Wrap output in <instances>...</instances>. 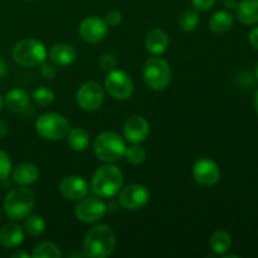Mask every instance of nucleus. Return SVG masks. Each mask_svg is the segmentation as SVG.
<instances>
[{"label":"nucleus","mask_w":258,"mask_h":258,"mask_svg":"<svg viewBox=\"0 0 258 258\" xmlns=\"http://www.w3.org/2000/svg\"><path fill=\"white\" fill-rule=\"evenodd\" d=\"M4 103L9 111L14 113H20L27 110V107L29 106V96L24 90L14 88L7 93Z\"/></svg>","instance_id":"aec40b11"},{"label":"nucleus","mask_w":258,"mask_h":258,"mask_svg":"<svg viewBox=\"0 0 258 258\" xmlns=\"http://www.w3.org/2000/svg\"><path fill=\"white\" fill-rule=\"evenodd\" d=\"M40 75L44 78H48V80H53L57 75V70L53 64H49V63H42V67H40Z\"/></svg>","instance_id":"72a5a7b5"},{"label":"nucleus","mask_w":258,"mask_h":258,"mask_svg":"<svg viewBox=\"0 0 258 258\" xmlns=\"http://www.w3.org/2000/svg\"><path fill=\"white\" fill-rule=\"evenodd\" d=\"M234 18L227 10H218L213 14V17L209 20V28L213 33L217 34H223L227 33L232 27H233Z\"/></svg>","instance_id":"4be33fe9"},{"label":"nucleus","mask_w":258,"mask_h":258,"mask_svg":"<svg viewBox=\"0 0 258 258\" xmlns=\"http://www.w3.org/2000/svg\"><path fill=\"white\" fill-rule=\"evenodd\" d=\"M107 213V206L98 198H83L76 207V218L82 223H96Z\"/></svg>","instance_id":"1a4fd4ad"},{"label":"nucleus","mask_w":258,"mask_h":258,"mask_svg":"<svg viewBox=\"0 0 258 258\" xmlns=\"http://www.w3.org/2000/svg\"><path fill=\"white\" fill-rule=\"evenodd\" d=\"M121 20H122V15H121V13L117 12V10H111V12H108L107 14H106L105 22L107 23V25H111V27L118 25L121 23Z\"/></svg>","instance_id":"2f4dec72"},{"label":"nucleus","mask_w":258,"mask_h":258,"mask_svg":"<svg viewBox=\"0 0 258 258\" xmlns=\"http://www.w3.org/2000/svg\"><path fill=\"white\" fill-rule=\"evenodd\" d=\"M67 141L68 145L72 150L75 151H85L88 148V144H90V135L86 130L83 128H72L70 130L67 135Z\"/></svg>","instance_id":"b1692460"},{"label":"nucleus","mask_w":258,"mask_h":258,"mask_svg":"<svg viewBox=\"0 0 258 258\" xmlns=\"http://www.w3.org/2000/svg\"><path fill=\"white\" fill-rule=\"evenodd\" d=\"M35 130L45 140L58 141L67 138L71 127L64 116L55 112H48L38 117L35 121Z\"/></svg>","instance_id":"423d86ee"},{"label":"nucleus","mask_w":258,"mask_h":258,"mask_svg":"<svg viewBox=\"0 0 258 258\" xmlns=\"http://www.w3.org/2000/svg\"><path fill=\"white\" fill-rule=\"evenodd\" d=\"M13 59L23 67H37L47 59V49L37 39L20 40L13 49Z\"/></svg>","instance_id":"39448f33"},{"label":"nucleus","mask_w":258,"mask_h":258,"mask_svg":"<svg viewBox=\"0 0 258 258\" xmlns=\"http://www.w3.org/2000/svg\"><path fill=\"white\" fill-rule=\"evenodd\" d=\"M217 0H191V4H193L194 9L201 10V12H207L211 8L214 7Z\"/></svg>","instance_id":"473e14b6"},{"label":"nucleus","mask_w":258,"mask_h":258,"mask_svg":"<svg viewBox=\"0 0 258 258\" xmlns=\"http://www.w3.org/2000/svg\"><path fill=\"white\" fill-rule=\"evenodd\" d=\"M179 28L184 32H191L199 24V14L197 10L188 9L179 18Z\"/></svg>","instance_id":"bb28decb"},{"label":"nucleus","mask_w":258,"mask_h":258,"mask_svg":"<svg viewBox=\"0 0 258 258\" xmlns=\"http://www.w3.org/2000/svg\"><path fill=\"white\" fill-rule=\"evenodd\" d=\"M237 5H238L237 0H224V7L228 9H236Z\"/></svg>","instance_id":"e433bc0d"},{"label":"nucleus","mask_w":258,"mask_h":258,"mask_svg":"<svg viewBox=\"0 0 258 258\" xmlns=\"http://www.w3.org/2000/svg\"><path fill=\"white\" fill-rule=\"evenodd\" d=\"M254 110H256V112L258 115V90L256 92V96H254Z\"/></svg>","instance_id":"ea45409f"},{"label":"nucleus","mask_w":258,"mask_h":258,"mask_svg":"<svg viewBox=\"0 0 258 258\" xmlns=\"http://www.w3.org/2000/svg\"><path fill=\"white\" fill-rule=\"evenodd\" d=\"M24 228L32 237H39L45 231V221L40 216H28L24 222Z\"/></svg>","instance_id":"a878e982"},{"label":"nucleus","mask_w":258,"mask_h":258,"mask_svg":"<svg viewBox=\"0 0 258 258\" xmlns=\"http://www.w3.org/2000/svg\"><path fill=\"white\" fill-rule=\"evenodd\" d=\"M116 247V234L107 224H97L88 229L83 241V254L90 258L110 256Z\"/></svg>","instance_id":"f257e3e1"},{"label":"nucleus","mask_w":258,"mask_h":258,"mask_svg":"<svg viewBox=\"0 0 258 258\" xmlns=\"http://www.w3.org/2000/svg\"><path fill=\"white\" fill-rule=\"evenodd\" d=\"M35 204V196L25 186L14 188L7 194L4 199V211L13 221L27 218Z\"/></svg>","instance_id":"7ed1b4c3"},{"label":"nucleus","mask_w":258,"mask_h":258,"mask_svg":"<svg viewBox=\"0 0 258 258\" xmlns=\"http://www.w3.org/2000/svg\"><path fill=\"white\" fill-rule=\"evenodd\" d=\"M239 256H237V254H223V258H238Z\"/></svg>","instance_id":"a19ab883"},{"label":"nucleus","mask_w":258,"mask_h":258,"mask_svg":"<svg viewBox=\"0 0 258 258\" xmlns=\"http://www.w3.org/2000/svg\"><path fill=\"white\" fill-rule=\"evenodd\" d=\"M33 101L42 107H47L54 102V93L48 87H39L33 91Z\"/></svg>","instance_id":"cd10ccee"},{"label":"nucleus","mask_w":258,"mask_h":258,"mask_svg":"<svg viewBox=\"0 0 258 258\" xmlns=\"http://www.w3.org/2000/svg\"><path fill=\"white\" fill-rule=\"evenodd\" d=\"M106 91L115 100H127L134 93V82L130 76L120 70L108 72L105 80Z\"/></svg>","instance_id":"6e6552de"},{"label":"nucleus","mask_w":258,"mask_h":258,"mask_svg":"<svg viewBox=\"0 0 258 258\" xmlns=\"http://www.w3.org/2000/svg\"><path fill=\"white\" fill-rule=\"evenodd\" d=\"M9 133V128H8V125L3 120H0V139H4L5 136Z\"/></svg>","instance_id":"c9c22d12"},{"label":"nucleus","mask_w":258,"mask_h":258,"mask_svg":"<svg viewBox=\"0 0 258 258\" xmlns=\"http://www.w3.org/2000/svg\"><path fill=\"white\" fill-rule=\"evenodd\" d=\"M13 181L19 186H28L34 184L39 178V170L34 164L23 163L14 168L12 174Z\"/></svg>","instance_id":"dca6fc26"},{"label":"nucleus","mask_w":258,"mask_h":258,"mask_svg":"<svg viewBox=\"0 0 258 258\" xmlns=\"http://www.w3.org/2000/svg\"><path fill=\"white\" fill-rule=\"evenodd\" d=\"M249 43L254 49L258 50V27L253 28L249 33Z\"/></svg>","instance_id":"f704fd0d"},{"label":"nucleus","mask_w":258,"mask_h":258,"mask_svg":"<svg viewBox=\"0 0 258 258\" xmlns=\"http://www.w3.org/2000/svg\"><path fill=\"white\" fill-rule=\"evenodd\" d=\"M2 107H3V98H2V95H0V111H2Z\"/></svg>","instance_id":"37998d69"},{"label":"nucleus","mask_w":258,"mask_h":258,"mask_svg":"<svg viewBox=\"0 0 258 258\" xmlns=\"http://www.w3.org/2000/svg\"><path fill=\"white\" fill-rule=\"evenodd\" d=\"M30 256L33 258H60L62 252L53 242H42L34 247Z\"/></svg>","instance_id":"393cba45"},{"label":"nucleus","mask_w":258,"mask_h":258,"mask_svg":"<svg viewBox=\"0 0 258 258\" xmlns=\"http://www.w3.org/2000/svg\"><path fill=\"white\" fill-rule=\"evenodd\" d=\"M211 249L216 254H224L231 249L232 237L226 231H217L212 234L211 241H209Z\"/></svg>","instance_id":"5701e85b"},{"label":"nucleus","mask_w":258,"mask_h":258,"mask_svg":"<svg viewBox=\"0 0 258 258\" xmlns=\"http://www.w3.org/2000/svg\"><path fill=\"white\" fill-rule=\"evenodd\" d=\"M116 64H117V59L113 54L111 53H105V54L101 57L100 59V66L103 71L106 72H111V71L115 70Z\"/></svg>","instance_id":"7c9ffc66"},{"label":"nucleus","mask_w":258,"mask_h":258,"mask_svg":"<svg viewBox=\"0 0 258 258\" xmlns=\"http://www.w3.org/2000/svg\"><path fill=\"white\" fill-rule=\"evenodd\" d=\"M105 98L102 87L97 82L83 83L77 92V102L85 111H96L101 107Z\"/></svg>","instance_id":"9b49d317"},{"label":"nucleus","mask_w":258,"mask_h":258,"mask_svg":"<svg viewBox=\"0 0 258 258\" xmlns=\"http://www.w3.org/2000/svg\"><path fill=\"white\" fill-rule=\"evenodd\" d=\"M12 173V161L7 153L0 150V181L5 180Z\"/></svg>","instance_id":"c756f323"},{"label":"nucleus","mask_w":258,"mask_h":258,"mask_svg":"<svg viewBox=\"0 0 258 258\" xmlns=\"http://www.w3.org/2000/svg\"><path fill=\"white\" fill-rule=\"evenodd\" d=\"M59 191L68 201H81L88 193V184L82 176H66L59 184Z\"/></svg>","instance_id":"2eb2a0df"},{"label":"nucleus","mask_w":258,"mask_h":258,"mask_svg":"<svg viewBox=\"0 0 258 258\" xmlns=\"http://www.w3.org/2000/svg\"><path fill=\"white\" fill-rule=\"evenodd\" d=\"M93 151L101 161L116 163L125 155V140L113 131H106L96 138L93 143Z\"/></svg>","instance_id":"20e7f679"},{"label":"nucleus","mask_w":258,"mask_h":258,"mask_svg":"<svg viewBox=\"0 0 258 258\" xmlns=\"http://www.w3.org/2000/svg\"><path fill=\"white\" fill-rule=\"evenodd\" d=\"M50 60L58 67H66V66L72 64L76 60L77 53L76 49L70 44L66 43H59V44L53 45L49 52Z\"/></svg>","instance_id":"6ab92c4d"},{"label":"nucleus","mask_w":258,"mask_h":258,"mask_svg":"<svg viewBox=\"0 0 258 258\" xmlns=\"http://www.w3.org/2000/svg\"><path fill=\"white\" fill-rule=\"evenodd\" d=\"M127 160V163H130L131 165H141L144 161L146 160V151L145 149L141 148L139 145H133L130 148H126L125 155H123Z\"/></svg>","instance_id":"c85d7f7f"},{"label":"nucleus","mask_w":258,"mask_h":258,"mask_svg":"<svg viewBox=\"0 0 258 258\" xmlns=\"http://www.w3.org/2000/svg\"><path fill=\"white\" fill-rule=\"evenodd\" d=\"M193 176L202 186H213L221 178V169L216 161L211 159H201L193 166Z\"/></svg>","instance_id":"f8f14e48"},{"label":"nucleus","mask_w":258,"mask_h":258,"mask_svg":"<svg viewBox=\"0 0 258 258\" xmlns=\"http://www.w3.org/2000/svg\"><path fill=\"white\" fill-rule=\"evenodd\" d=\"M150 199V193L141 184H131L120 189L118 202L121 207L127 211H138L148 204Z\"/></svg>","instance_id":"9d476101"},{"label":"nucleus","mask_w":258,"mask_h":258,"mask_svg":"<svg viewBox=\"0 0 258 258\" xmlns=\"http://www.w3.org/2000/svg\"><path fill=\"white\" fill-rule=\"evenodd\" d=\"M237 18L246 25L258 23V0H242L236 8Z\"/></svg>","instance_id":"412c9836"},{"label":"nucleus","mask_w":258,"mask_h":258,"mask_svg":"<svg viewBox=\"0 0 258 258\" xmlns=\"http://www.w3.org/2000/svg\"><path fill=\"white\" fill-rule=\"evenodd\" d=\"M254 75H256V77H257V80H258V62H257V64H256V68H254Z\"/></svg>","instance_id":"79ce46f5"},{"label":"nucleus","mask_w":258,"mask_h":258,"mask_svg":"<svg viewBox=\"0 0 258 258\" xmlns=\"http://www.w3.org/2000/svg\"><path fill=\"white\" fill-rule=\"evenodd\" d=\"M123 184V174L117 166L103 165L96 170L93 174L92 181H91V188L93 193L100 198H111L116 196L122 188Z\"/></svg>","instance_id":"f03ea898"},{"label":"nucleus","mask_w":258,"mask_h":258,"mask_svg":"<svg viewBox=\"0 0 258 258\" xmlns=\"http://www.w3.org/2000/svg\"><path fill=\"white\" fill-rule=\"evenodd\" d=\"M30 254L25 251H18L12 254V258H29Z\"/></svg>","instance_id":"4c0bfd02"},{"label":"nucleus","mask_w":258,"mask_h":258,"mask_svg":"<svg viewBox=\"0 0 258 258\" xmlns=\"http://www.w3.org/2000/svg\"><path fill=\"white\" fill-rule=\"evenodd\" d=\"M5 75H7V64H5L4 60L0 58V80H2Z\"/></svg>","instance_id":"58836bf2"},{"label":"nucleus","mask_w":258,"mask_h":258,"mask_svg":"<svg viewBox=\"0 0 258 258\" xmlns=\"http://www.w3.org/2000/svg\"><path fill=\"white\" fill-rule=\"evenodd\" d=\"M143 77L146 85L154 91H163L170 85L171 68L165 59L153 57L144 66Z\"/></svg>","instance_id":"0eeeda50"},{"label":"nucleus","mask_w":258,"mask_h":258,"mask_svg":"<svg viewBox=\"0 0 258 258\" xmlns=\"http://www.w3.org/2000/svg\"><path fill=\"white\" fill-rule=\"evenodd\" d=\"M145 47L153 55H160L169 47V37L163 29L155 28L146 34Z\"/></svg>","instance_id":"f3484780"},{"label":"nucleus","mask_w":258,"mask_h":258,"mask_svg":"<svg viewBox=\"0 0 258 258\" xmlns=\"http://www.w3.org/2000/svg\"><path fill=\"white\" fill-rule=\"evenodd\" d=\"M24 241V229L17 223L5 224L0 229V244L5 248H15Z\"/></svg>","instance_id":"a211bd4d"},{"label":"nucleus","mask_w":258,"mask_h":258,"mask_svg":"<svg viewBox=\"0 0 258 258\" xmlns=\"http://www.w3.org/2000/svg\"><path fill=\"white\" fill-rule=\"evenodd\" d=\"M150 133V125L143 116L134 115L125 121L123 136L131 144H140L148 139Z\"/></svg>","instance_id":"ddd939ff"},{"label":"nucleus","mask_w":258,"mask_h":258,"mask_svg":"<svg viewBox=\"0 0 258 258\" xmlns=\"http://www.w3.org/2000/svg\"><path fill=\"white\" fill-rule=\"evenodd\" d=\"M107 23L98 17H88L81 23L80 35L85 42L98 43L107 35Z\"/></svg>","instance_id":"4468645a"}]
</instances>
